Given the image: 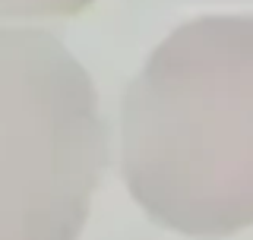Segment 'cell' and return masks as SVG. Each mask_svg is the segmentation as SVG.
<instances>
[{
	"label": "cell",
	"mask_w": 253,
	"mask_h": 240,
	"mask_svg": "<svg viewBox=\"0 0 253 240\" xmlns=\"http://www.w3.org/2000/svg\"><path fill=\"white\" fill-rule=\"evenodd\" d=\"M121 171L162 228L253 225V16H203L149 54L124 95Z\"/></svg>",
	"instance_id": "6da1fadb"
},
{
	"label": "cell",
	"mask_w": 253,
	"mask_h": 240,
	"mask_svg": "<svg viewBox=\"0 0 253 240\" xmlns=\"http://www.w3.org/2000/svg\"><path fill=\"white\" fill-rule=\"evenodd\" d=\"M108 164L92 76L44 29H0V240H79Z\"/></svg>",
	"instance_id": "7a4b0ae2"
}]
</instances>
